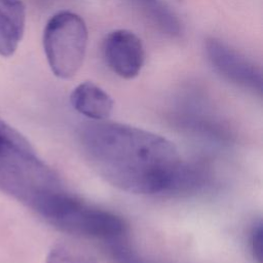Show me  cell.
Instances as JSON below:
<instances>
[{
    "mask_svg": "<svg viewBox=\"0 0 263 263\" xmlns=\"http://www.w3.org/2000/svg\"><path fill=\"white\" fill-rule=\"evenodd\" d=\"M83 154L96 172L120 190L152 195L192 186L195 173L167 139L108 120H90L79 129Z\"/></svg>",
    "mask_w": 263,
    "mask_h": 263,
    "instance_id": "obj_1",
    "label": "cell"
},
{
    "mask_svg": "<svg viewBox=\"0 0 263 263\" xmlns=\"http://www.w3.org/2000/svg\"><path fill=\"white\" fill-rule=\"evenodd\" d=\"M0 190L38 215L65 190L59 176L16 129L0 119Z\"/></svg>",
    "mask_w": 263,
    "mask_h": 263,
    "instance_id": "obj_2",
    "label": "cell"
},
{
    "mask_svg": "<svg viewBox=\"0 0 263 263\" xmlns=\"http://www.w3.org/2000/svg\"><path fill=\"white\" fill-rule=\"evenodd\" d=\"M40 216L65 232L87 238L114 240L126 232L120 217L89 205L67 191L57 196Z\"/></svg>",
    "mask_w": 263,
    "mask_h": 263,
    "instance_id": "obj_3",
    "label": "cell"
},
{
    "mask_svg": "<svg viewBox=\"0 0 263 263\" xmlns=\"http://www.w3.org/2000/svg\"><path fill=\"white\" fill-rule=\"evenodd\" d=\"M88 32L83 18L75 12H57L43 32V48L52 73L70 79L81 68L87 48Z\"/></svg>",
    "mask_w": 263,
    "mask_h": 263,
    "instance_id": "obj_4",
    "label": "cell"
},
{
    "mask_svg": "<svg viewBox=\"0 0 263 263\" xmlns=\"http://www.w3.org/2000/svg\"><path fill=\"white\" fill-rule=\"evenodd\" d=\"M205 53L213 68L225 79L255 92H262V71L242 53L216 38L205 41Z\"/></svg>",
    "mask_w": 263,
    "mask_h": 263,
    "instance_id": "obj_5",
    "label": "cell"
},
{
    "mask_svg": "<svg viewBox=\"0 0 263 263\" xmlns=\"http://www.w3.org/2000/svg\"><path fill=\"white\" fill-rule=\"evenodd\" d=\"M102 52L110 70L124 79L137 77L145 62V48L142 40L132 31L118 29L104 39Z\"/></svg>",
    "mask_w": 263,
    "mask_h": 263,
    "instance_id": "obj_6",
    "label": "cell"
},
{
    "mask_svg": "<svg viewBox=\"0 0 263 263\" xmlns=\"http://www.w3.org/2000/svg\"><path fill=\"white\" fill-rule=\"evenodd\" d=\"M26 25V7L21 0H0V55L17 49Z\"/></svg>",
    "mask_w": 263,
    "mask_h": 263,
    "instance_id": "obj_7",
    "label": "cell"
},
{
    "mask_svg": "<svg viewBox=\"0 0 263 263\" xmlns=\"http://www.w3.org/2000/svg\"><path fill=\"white\" fill-rule=\"evenodd\" d=\"M72 107L90 120H105L112 110L114 102L102 87L90 81L78 84L70 95Z\"/></svg>",
    "mask_w": 263,
    "mask_h": 263,
    "instance_id": "obj_8",
    "label": "cell"
},
{
    "mask_svg": "<svg viewBox=\"0 0 263 263\" xmlns=\"http://www.w3.org/2000/svg\"><path fill=\"white\" fill-rule=\"evenodd\" d=\"M45 263H97L95 257L81 245L62 240L49 251Z\"/></svg>",
    "mask_w": 263,
    "mask_h": 263,
    "instance_id": "obj_9",
    "label": "cell"
},
{
    "mask_svg": "<svg viewBox=\"0 0 263 263\" xmlns=\"http://www.w3.org/2000/svg\"><path fill=\"white\" fill-rule=\"evenodd\" d=\"M148 18L162 33L176 36L181 32V25L177 16L164 4L158 0H148L142 2Z\"/></svg>",
    "mask_w": 263,
    "mask_h": 263,
    "instance_id": "obj_10",
    "label": "cell"
},
{
    "mask_svg": "<svg viewBox=\"0 0 263 263\" xmlns=\"http://www.w3.org/2000/svg\"><path fill=\"white\" fill-rule=\"evenodd\" d=\"M250 247L252 255L257 263L263 262V229L262 223L259 222L256 224L251 232L250 237Z\"/></svg>",
    "mask_w": 263,
    "mask_h": 263,
    "instance_id": "obj_11",
    "label": "cell"
},
{
    "mask_svg": "<svg viewBox=\"0 0 263 263\" xmlns=\"http://www.w3.org/2000/svg\"><path fill=\"white\" fill-rule=\"evenodd\" d=\"M139 1H141V2H144V1H148V0H139Z\"/></svg>",
    "mask_w": 263,
    "mask_h": 263,
    "instance_id": "obj_12",
    "label": "cell"
}]
</instances>
